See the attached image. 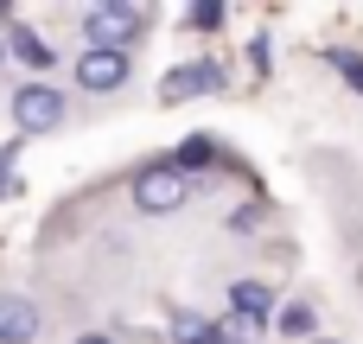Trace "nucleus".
<instances>
[{"mask_svg":"<svg viewBox=\"0 0 363 344\" xmlns=\"http://www.w3.org/2000/svg\"><path fill=\"white\" fill-rule=\"evenodd\" d=\"M325 64H332V70H338V77L363 96V57H357V51H338V45H332V51H325Z\"/></svg>","mask_w":363,"mask_h":344,"instance_id":"obj_10","label":"nucleus"},{"mask_svg":"<svg viewBox=\"0 0 363 344\" xmlns=\"http://www.w3.org/2000/svg\"><path fill=\"white\" fill-rule=\"evenodd\" d=\"M140 26H147V6H134V0H102V6H89V19H83V32H89L96 51H128V45L140 38Z\"/></svg>","mask_w":363,"mask_h":344,"instance_id":"obj_1","label":"nucleus"},{"mask_svg":"<svg viewBox=\"0 0 363 344\" xmlns=\"http://www.w3.org/2000/svg\"><path fill=\"white\" fill-rule=\"evenodd\" d=\"M13 121H19L26 134H45V128L64 121V96H57L51 83H26V89L13 96Z\"/></svg>","mask_w":363,"mask_h":344,"instance_id":"obj_3","label":"nucleus"},{"mask_svg":"<svg viewBox=\"0 0 363 344\" xmlns=\"http://www.w3.org/2000/svg\"><path fill=\"white\" fill-rule=\"evenodd\" d=\"M204 344H230V338H223V332H217V338H204Z\"/></svg>","mask_w":363,"mask_h":344,"instance_id":"obj_14","label":"nucleus"},{"mask_svg":"<svg viewBox=\"0 0 363 344\" xmlns=\"http://www.w3.org/2000/svg\"><path fill=\"white\" fill-rule=\"evenodd\" d=\"M172 338H179V344H204V338H217V332H211L198 313H179V319H172Z\"/></svg>","mask_w":363,"mask_h":344,"instance_id":"obj_11","label":"nucleus"},{"mask_svg":"<svg viewBox=\"0 0 363 344\" xmlns=\"http://www.w3.org/2000/svg\"><path fill=\"white\" fill-rule=\"evenodd\" d=\"M6 51H13V57H26L32 70H45V64H51V45H45L32 26H13V32H6Z\"/></svg>","mask_w":363,"mask_h":344,"instance_id":"obj_8","label":"nucleus"},{"mask_svg":"<svg viewBox=\"0 0 363 344\" xmlns=\"http://www.w3.org/2000/svg\"><path fill=\"white\" fill-rule=\"evenodd\" d=\"M0 172H6V147H0Z\"/></svg>","mask_w":363,"mask_h":344,"instance_id":"obj_16","label":"nucleus"},{"mask_svg":"<svg viewBox=\"0 0 363 344\" xmlns=\"http://www.w3.org/2000/svg\"><path fill=\"white\" fill-rule=\"evenodd\" d=\"M211 160H217V140H211V134H191V140H179V160H172V166L191 172V166H211Z\"/></svg>","mask_w":363,"mask_h":344,"instance_id":"obj_9","label":"nucleus"},{"mask_svg":"<svg viewBox=\"0 0 363 344\" xmlns=\"http://www.w3.org/2000/svg\"><path fill=\"white\" fill-rule=\"evenodd\" d=\"M0 57H6V45H0Z\"/></svg>","mask_w":363,"mask_h":344,"instance_id":"obj_17","label":"nucleus"},{"mask_svg":"<svg viewBox=\"0 0 363 344\" xmlns=\"http://www.w3.org/2000/svg\"><path fill=\"white\" fill-rule=\"evenodd\" d=\"M230 306H236V313H242V319L255 326V319H268V306H274V294H268L262 281H236V287H230Z\"/></svg>","mask_w":363,"mask_h":344,"instance_id":"obj_7","label":"nucleus"},{"mask_svg":"<svg viewBox=\"0 0 363 344\" xmlns=\"http://www.w3.org/2000/svg\"><path fill=\"white\" fill-rule=\"evenodd\" d=\"M38 338V306L19 294H0V344H32Z\"/></svg>","mask_w":363,"mask_h":344,"instance_id":"obj_6","label":"nucleus"},{"mask_svg":"<svg viewBox=\"0 0 363 344\" xmlns=\"http://www.w3.org/2000/svg\"><path fill=\"white\" fill-rule=\"evenodd\" d=\"M191 26H198V32H217V26H223V6H211V0L191 6Z\"/></svg>","mask_w":363,"mask_h":344,"instance_id":"obj_13","label":"nucleus"},{"mask_svg":"<svg viewBox=\"0 0 363 344\" xmlns=\"http://www.w3.org/2000/svg\"><path fill=\"white\" fill-rule=\"evenodd\" d=\"M77 83H83V89H121V83H128V51H96V45H83Z\"/></svg>","mask_w":363,"mask_h":344,"instance_id":"obj_4","label":"nucleus"},{"mask_svg":"<svg viewBox=\"0 0 363 344\" xmlns=\"http://www.w3.org/2000/svg\"><path fill=\"white\" fill-rule=\"evenodd\" d=\"M77 344H108V338H77Z\"/></svg>","mask_w":363,"mask_h":344,"instance_id":"obj_15","label":"nucleus"},{"mask_svg":"<svg viewBox=\"0 0 363 344\" xmlns=\"http://www.w3.org/2000/svg\"><path fill=\"white\" fill-rule=\"evenodd\" d=\"M204 89H223V70L217 64H179V70H166L160 102H185V96H204Z\"/></svg>","mask_w":363,"mask_h":344,"instance_id":"obj_5","label":"nucleus"},{"mask_svg":"<svg viewBox=\"0 0 363 344\" xmlns=\"http://www.w3.org/2000/svg\"><path fill=\"white\" fill-rule=\"evenodd\" d=\"M281 332H287V338H306V332H313V306H287V313H281Z\"/></svg>","mask_w":363,"mask_h":344,"instance_id":"obj_12","label":"nucleus"},{"mask_svg":"<svg viewBox=\"0 0 363 344\" xmlns=\"http://www.w3.org/2000/svg\"><path fill=\"white\" fill-rule=\"evenodd\" d=\"M185 198H191V185H185L179 166H147V172L134 179V204H140L147 217H166V211H179Z\"/></svg>","mask_w":363,"mask_h":344,"instance_id":"obj_2","label":"nucleus"}]
</instances>
